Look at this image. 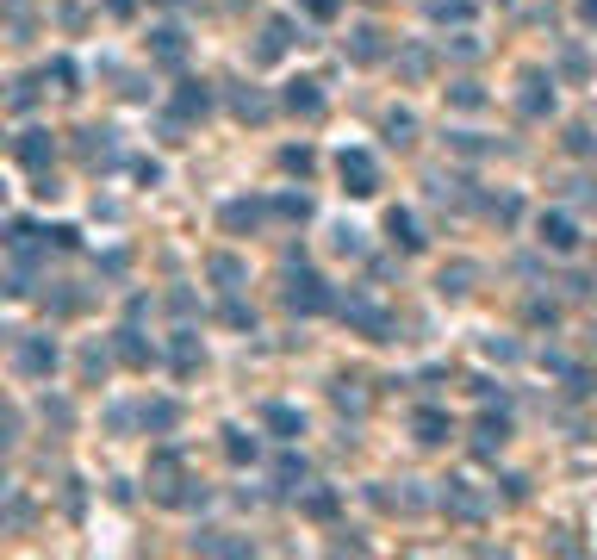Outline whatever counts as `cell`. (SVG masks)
<instances>
[{
    "mask_svg": "<svg viewBox=\"0 0 597 560\" xmlns=\"http://www.w3.org/2000/svg\"><path fill=\"white\" fill-rule=\"evenodd\" d=\"M386 131H392V143H411V131H417V119H411V112H392V119H386Z\"/></svg>",
    "mask_w": 597,
    "mask_h": 560,
    "instance_id": "obj_28",
    "label": "cell"
},
{
    "mask_svg": "<svg viewBox=\"0 0 597 560\" xmlns=\"http://www.w3.org/2000/svg\"><path fill=\"white\" fill-rule=\"evenodd\" d=\"M255 224H262V206L255 200H231L224 206V231H255Z\"/></svg>",
    "mask_w": 597,
    "mask_h": 560,
    "instance_id": "obj_16",
    "label": "cell"
},
{
    "mask_svg": "<svg viewBox=\"0 0 597 560\" xmlns=\"http://www.w3.org/2000/svg\"><path fill=\"white\" fill-rule=\"evenodd\" d=\"M224 317H231L237 330H249V324H255V312H249V306H224Z\"/></svg>",
    "mask_w": 597,
    "mask_h": 560,
    "instance_id": "obj_36",
    "label": "cell"
},
{
    "mask_svg": "<svg viewBox=\"0 0 597 560\" xmlns=\"http://www.w3.org/2000/svg\"><path fill=\"white\" fill-rule=\"evenodd\" d=\"M281 169H286V175H312V169H317V156H312V150H286V156H281Z\"/></svg>",
    "mask_w": 597,
    "mask_h": 560,
    "instance_id": "obj_25",
    "label": "cell"
},
{
    "mask_svg": "<svg viewBox=\"0 0 597 560\" xmlns=\"http://www.w3.org/2000/svg\"><path fill=\"white\" fill-rule=\"evenodd\" d=\"M380 57V32H355V63H374Z\"/></svg>",
    "mask_w": 597,
    "mask_h": 560,
    "instance_id": "obj_27",
    "label": "cell"
},
{
    "mask_svg": "<svg viewBox=\"0 0 597 560\" xmlns=\"http://www.w3.org/2000/svg\"><path fill=\"white\" fill-rule=\"evenodd\" d=\"M535 231H541V244L554 249V255H572V249H579V224H572L566 212H541V224H535Z\"/></svg>",
    "mask_w": 597,
    "mask_h": 560,
    "instance_id": "obj_5",
    "label": "cell"
},
{
    "mask_svg": "<svg viewBox=\"0 0 597 560\" xmlns=\"http://www.w3.org/2000/svg\"><path fill=\"white\" fill-rule=\"evenodd\" d=\"M206 112H211V88H206V81H180L175 119H206Z\"/></svg>",
    "mask_w": 597,
    "mask_h": 560,
    "instance_id": "obj_9",
    "label": "cell"
},
{
    "mask_svg": "<svg viewBox=\"0 0 597 560\" xmlns=\"http://www.w3.org/2000/svg\"><path fill=\"white\" fill-rule=\"evenodd\" d=\"M156 57L162 63H180V32H156Z\"/></svg>",
    "mask_w": 597,
    "mask_h": 560,
    "instance_id": "obj_30",
    "label": "cell"
},
{
    "mask_svg": "<svg viewBox=\"0 0 597 560\" xmlns=\"http://www.w3.org/2000/svg\"><path fill=\"white\" fill-rule=\"evenodd\" d=\"M180 486H187V480H180V455L162 449V455L149 461V492H156L162 504H175V511H180Z\"/></svg>",
    "mask_w": 597,
    "mask_h": 560,
    "instance_id": "obj_3",
    "label": "cell"
},
{
    "mask_svg": "<svg viewBox=\"0 0 597 560\" xmlns=\"http://www.w3.org/2000/svg\"><path fill=\"white\" fill-rule=\"evenodd\" d=\"M286 44H293V26H286V19H268V32H262V50H255V57L274 63V57H286Z\"/></svg>",
    "mask_w": 597,
    "mask_h": 560,
    "instance_id": "obj_13",
    "label": "cell"
},
{
    "mask_svg": "<svg viewBox=\"0 0 597 560\" xmlns=\"http://www.w3.org/2000/svg\"><path fill=\"white\" fill-rule=\"evenodd\" d=\"M467 280H473V268H467V262H460V268H442V293H448V299H460V293H467Z\"/></svg>",
    "mask_w": 597,
    "mask_h": 560,
    "instance_id": "obj_24",
    "label": "cell"
},
{
    "mask_svg": "<svg viewBox=\"0 0 597 560\" xmlns=\"http://www.w3.org/2000/svg\"><path fill=\"white\" fill-rule=\"evenodd\" d=\"M510 442V418H479V430H473V449L479 455H498Z\"/></svg>",
    "mask_w": 597,
    "mask_h": 560,
    "instance_id": "obj_11",
    "label": "cell"
},
{
    "mask_svg": "<svg viewBox=\"0 0 597 560\" xmlns=\"http://www.w3.org/2000/svg\"><path fill=\"white\" fill-rule=\"evenodd\" d=\"M13 361H19V374L50 380V368H57V343H50V337H26V343L13 349Z\"/></svg>",
    "mask_w": 597,
    "mask_h": 560,
    "instance_id": "obj_4",
    "label": "cell"
},
{
    "mask_svg": "<svg viewBox=\"0 0 597 560\" xmlns=\"http://www.w3.org/2000/svg\"><path fill=\"white\" fill-rule=\"evenodd\" d=\"M336 175H343V193H349V200L380 193V162H374V150H343V156H336Z\"/></svg>",
    "mask_w": 597,
    "mask_h": 560,
    "instance_id": "obj_1",
    "label": "cell"
},
{
    "mask_svg": "<svg viewBox=\"0 0 597 560\" xmlns=\"http://www.w3.org/2000/svg\"><path fill=\"white\" fill-rule=\"evenodd\" d=\"M579 13H585V19H597V0H579Z\"/></svg>",
    "mask_w": 597,
    "mask_h": 560,
    "instance_id": "obj_39",
    "label": "cell"
},
{
    "mask_svg": "<svg viewBox=\"0 0 597 560\" xmlns=\"http://www.w3.org/2000/svg\"><path fill=\"white\" fill-rule=\"evenodd\" d=\"M143 423H149V430H175V405H169V399H156V405L143 411Z\"/></svg>",
    "mask_w": 597,
    "mask_h": 560,
    "instance_id": "obj_26",
    "label": "cell"
},
{
    "mask_svg": "<svg viewBox=\"0 0 597 560\" xmlns=\"http://www.w3.org/2000/svg\"><path fill=\"white\" fill-rule=\"evenodd\" d=\"M175 368H180V374H193V368H200V343H193V330H180V343H175Z\"/></svg>",
    "mask_w": 597,
    "mask_h": 560,
    "instance_id": "obj_22",
    "label": "cell"
},
{
    "mask_svg": "<svg viewBox=\"0 0 597 560\" xmlns=\"http://www.w3.org/2000/svg\"><path fill=\"white\" fill-rule=\"evenodd\" d=\"M305 6H312L317 19H330V13H336V0H305Z\"/></svg>",
    "mask_w": 597,
    "mask_h": 560,
    "instance_id": "obj_38",
    "label": "cell"
},
{
    "mask_svg": "<svg viewBox=\"0 0 597 560\" xmlns=\"http://www.w3.org/2000/svg\"><path fill=\"white\" fill-rule=\"evenodd\" d=\"M411 430H417V442L436 449V442H448L455 423H448V411H436V405H417V411H411Z\"/></svg>",
    "mask_w": 597,
    "mask_h": 560,
    "instance_id": "obj_8",
    "label": "cell"
},
{
    "mask_svg": "<svg viewBox=\"0 0 597 560\" xmlns=\"http://www.w3.org/2000/svg\"><path fill=\"white\" fill-rule=\"evenodd\" d=\"M13 156H19L26 169H37V175H44V169H50V156H57V143H50V131H26V138L13 143Z\"/></svg>",
    "mask_w": 597,
    "mask_h": 560,
    "instance_id": "obj_7",
    "label": "cell"
},
{
    "mask_svg": "<svg viewBox=\"0 0 597 560\" xmlns=\"http://www.w3.org/2000/svg\"><path fill=\"white\" fill-rule=\"evenodd\" d=\"M286 306L293 312H305V317H317V312H330V286L312 275V268H299V275L286 280Z\"/></svg>",
    "mask_w": 597,
    "mask_h": 560,
    "instance_id": "obj_2",
    "label": "cell"
},
{
    "mask_svg": "<svg viewBox=\"0 0 597 560\" xmlns=\"http://www.w3.org/2000/svg\"><path fill=\"white\" fill-rule=\"evenodd\" d=\"M317 106H324L317 81H286V112H299V119H317Z\"/></svg>",
    "mask_w": 597,
    "mask_h": 560,
    "instance_id": "obj_12",
    "label": "cell"
},
{
    "mask_svg": "<svg viewBox=\"0 0 597 560\" xmlns=\"http://www.w3.org/2000/svg\"><path fill=\"white\" fill-rule=\"evenodd\" d=\"M262 418H268V430H274V436H299V430H305V418H299L293 405H268Z\"/></svg>",
    "mask_w": 597,
    "mask_h": 560,
    "instance_id": "obj_17",
    "label": "cell"
},
{
    "mask_svg": "<svg viewBox=\"0 0 597 560\" xmlns=\"http://www.w3.org/2000/svg\"><path fill=\"white\" fill-rule=\"evenodd\" d=\"M193 548H200V555H255L243 535H218V529H211V535H193Z\"/></svg>",
    "mask_w": 597,
    "mask_h": 560,
    "instance_id": "obj_14",
    "label": "cell"
},
{
    "mask_svg": "<svg viewBox=\"0 0 597 560\" xmlns=\"http://www.w3.org/2000/svg\"><path fill=\"white\" fill-rule=\"evenodd\" d=\"M211 280H224V286H237V280H243V268H237L231 255H211Z\"/></svg>",
    "mask_w": 597,
    "mask_h": 560,
    "instance_id": "obj_29",
    "label": "cell"
},
{
    "mask_svg": "<svg viewBox=\"0 0 597 560\" xmlns=\"http://www.w3.org/2000/svg\"><path fill=\"white\" fill-rule=\"evenodd\" d=\"M106 13H112V19H131V13H138V0H106Z\"/></svg>",
    "mask_w": 597,
    "mask_h": 560,
    "instance_id": "obj_37",
    "label": "cell"
},
{
    "mask_svg": "<svg viewBox=\"0 0 597 560\" xmlns=\"http://www.w3.org/2000/svg\"><path fill=\"white\" fill-rule=\"evenodd\" d=\"M281 212H286V218H305V212H312V200H305V193H286Z\"/></svg>",
    "mask_w": 597,
    "mask_h": 560,
    "instance_id": "obj_32",
    "label": "cell"
},
{
    "mask_svg": "<svg viewBox=\"0 0 597 560\" xmlns=\"http://www.w3.org/2000/svg\"><path fill=\"white\" fill-rule=\"evenodd\" d=\"M224 455L237 461V467H243V461H255V436H243V430H224Z\"/></svg>",
    "mask_w": 597,
    "mask_h": 560,
    "instance_id": "obj_20",
    "label": "cell"
},
{
    "mask_svg": "<svg viewBox=\"0 0 597 560\" xmlns=\"http://www.w3.org/2000/svg\"><path fill=\"white\" fill-rule=\"evenodd\" d=\"M299 480H305V461H299V455H281V461H274V486H281V492H293Z\"/></svg>",
    "mask_w": 597,
    "mask_h": 560,
    "instance_id": "obj_18",
    "label": "cell"
},
{
    "mask_svg": "<svg viewBox=\"0 0 597 560\" xmlns=\"http://www.w3.org/2000/svg\"><path fill=\"white\" fill-rule=\"evenodd\" d=\"M118 355H125L131 368H149V349H143V337H138V330H118Z\"/></svg>",
    "mask_w": 597,
    "mask_h": 560,
    "instance_id": "obj_21",
    "label": "cell"
},
{
    "mask_svg": "<svg viewBox=\"0 0 597 560\" xmlns=\"http://www.w3.org/2000/svg\"><path fill=\"white\" fill-rule=\"evenodd\" d=\"M479 100H486V94H479L473 81H460V88H455V106H479Z\"/></svg>",
    "mask_w": 597,
    "mask_h": 560,
    "instance_id": "obj_34",
    "label": "cell"
},
{
    "mask_svg": "<svg viewBox=\"0 0 597 560\" xmlns=\"http://www.w3.org/2000/svg\"><path fill=\"white\" fill-rule=\"evenodd\" d=\"M50 244H57V249H75V244H81V231H75V224H57V231H50Z\"/></svg>",
    "mask_w": 597,
    "mask_h": 560,
    "instance_id": "obj_33",
    "label": "cell"
},
{
    "mask_svg": "<svg viewBox=\"0 0 597 560\" xmlns=\"http://www.w3.org/2000/svg\"><path fill=\"white\" fill-rule=\"evenodd\" d=\"M566 143H572V156H592V150H597V138L585 131V125H572V138H566Z\"/></svg>",
    "mask_w": 597,
    "mask_h": 560,
    "instance_id": "obj_31",
    "label": "cell"
},
{
    "mask_svg": "<svg viewBox=\"0 0 597 560\" xmlns=\"http://www.w3.org/2000/svg\"><path fill=\"white\" fill-rule=\"evenodd\" d=\"M237 119H268V100H262L255 88H243V94H237Z\"/></svg>",
    "mask_w": 597,
    "mask_h": 560,
    "instance_id": "obj_23",
    "label": "cell"
},
{
    "mask_svg": "<svg viewBox=\"0 0 597 560\" xmlns=\"http://www.w3.org/2000/svg\"><path fill=\"white\" fill-rule=\"evenodd\" d=\"M492 218L498 224H517V200H492Z\"/></svg>",
    "mask_w": 597,
    "mask_h": 560,
    "instance_id": "obj_35",
    "label": "cell"
},
{
    "mask_svg": "<svg viewBox=\"0 0 597 560\" xmlns=\"http://www.w3.org/2000/svg\"><path fill=\"white\" fill-rule=\"evenodd\" d=\"M305 517H312V524H324V517H336V492H305Z\"/></svg>",
    "mask_w": 597,
    "mask_h": 560,
    "instance_id": "obj_19",
    "label": "cell"
},
{
    "mask_svg": "<svg viewBox=\"0 0 597 560\" xmlns=\"http://www.w3.org/2000/svg\"><path fill=\"white\" fill-rule=\"evenodd\" d=\"M386 237H392L398 249H405V255H417V249H423V237H417V218H411V212H398V206L386 212Z\"/></svg>",
    "mask_w": 597,
    "mask_h": 560,
    "instance_id": "obj_10",
    "label": "cell"
},
{
    "mask_svg": "<svg viewBox=\"0 0 597 560\" xmlns=\"http://www.w3.org/2000/svg\"><path fill=\"white\" fill-rule=\"evenodd\" d=\"M442 504H448V517H460V524H479V517H486V498H479L473 486H460V480H448Z\"/></svg>",
    "mask_w": 597,
    "mask_h": 560,
    "instance_id": "obj_6",
    "label": "cell"
},
{
    "mask_svg": "<svg viewBox=\"0 0 597 560\" xmlns=\"http://www.w3.org/2000/svg\"><path fill=\"white\" fill-rule=\"evenodd\" d=\"M523 88H529V94H523V112H529V119H541V112L554 106V81H541V75H529Z\"/></svg>",
    "mask_w": 597,
    "mask_h": 560,
    "instance_id": "obj_15",
    "label": "cell"
}]
</instances>
